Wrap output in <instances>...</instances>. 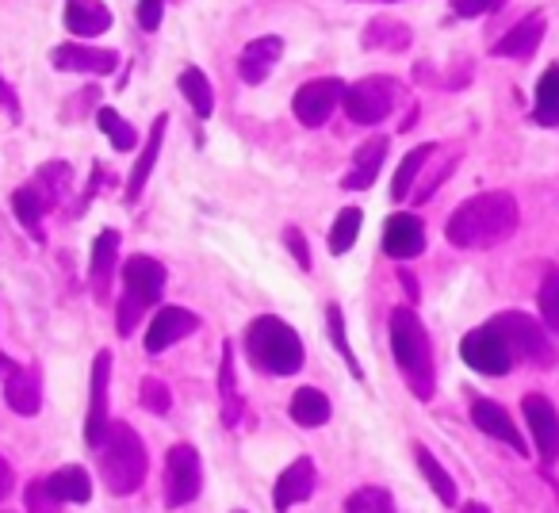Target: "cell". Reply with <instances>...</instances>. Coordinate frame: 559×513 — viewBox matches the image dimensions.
Wrapping results in <instances>:
<instances>
[{"instance_id":"6da1fadb","label":"cell","mask_w":559,"mask_h":513,"mask_svg":"<svg viewBox=\"0 0 559 513\" xmlns=\"http://www.w3.org/2000/svg\"><path fill=\"white\" fill-rule=\"evenodd\" d=\"M518 200L510 192H483L460 203L449 218V241L460 249H490L518 230Z\"/></svg>"},{"instance_id":"7a4b0ae2","label":"cell","mask_w":559,"mask_h":513,"mask_svg":"<svg viewBox=\"0 0 559 513\" xmlns=\"http://www.w3.org/2000/svg\"><path fill=\"white\" fill-rule=\"evenodd\" d=\"M391 353H395L399 372L411 383L414 395L418 398L433 395V353H429L426 326H421L411 307H399L391 314Z\"/></svg>"},{"instance_id":"3957f363","label":"cell","mask_w":559,"mask_h":513,"mask_svg":"<svg viewBox=\"0 0 559 513\" xmlns=\"http://www.w3.org/2000/svg\"><path fill=\"white\" fill-rule=\"evenodd\" d=\"M246 349H249V360H253L261 372L292 375L304 368V342H299V334L284 319H272V314L257 319L253 326L246 330Z\"/></svg>"},{"instance_id":"277c9868","label":"cell","mask_w":559,"mask_h":513,"mask_svg":"<svg viewBox=\"0 0 559 513\" xmlns=\"http://www.w3.org/2000/svg\"><path fill=\"white\" fill-rule=\"evenodd\" d=\"M100 475L111 494H134L146 479V444L127 421H111L100 444Z\"/></svg>"},{"instance_id":"5b68a950","label":"cell","mask_w":559,"mask_h":513,"mask_svg":"<svg viewBox=\"0 0 559 513\" xmlns=\"http://www.w3.org/2000/svg\"><path fill=\"white\" fill-rule=\"evenodd\" d=\"M165 291V265L154 256L139 253L123 265V299H119V334L131 337L146 307H154Z\"/></svg>"},{"instance_id":"8992f818","label":"cell","mask_w":559,"mask_h":513,"mask_svg":"<svg viewBox=\"0 0 559 513\" xmlns=\"http://www.w3.org/2000/svg\"><path fill=\"white\" fill-rule=\"evenodd\" d=\"M399 100V81L391 77H365L357 85L345 88V116L360 127H372V123H383L391 116Z\"/></svg>"},{"instance_id":"52a82bcc","label":"cell","mask_w":559,"mask_h":513,"mask_svg":"<svg viewBox=\"0 0 559 513\" xmlns=\"http://www.w3.org/2000/svg\"><path fill=\"white\" fill-rule=\"evenodd\" d=\"M200 490H203L200 452L192 444H173L169 456H165V505L177 510V505L195 502Z\"/></svg>"},{"instance_id":"ba28073f","label":"cell","mask_w":559,"mask_h":513,"mask_svg":"<svg viewBox=\"0 0 559 513\" xmlns=\"http://www.w3.org/2000/svg\"><path fill=\"white\" fill-rule=\"evenodd\" d=\"M460 357L467 360V368H475V372H483V375H506L513 368V349L506 345V337L498 334L495 326H479V330H472V334L460 342Z\"/></svg>"},{"instance_id":"9c48e42d","label":"cell","mask_w":559,"mask_h":513,"mask_svg":"<svg viewBox=\"0 0 559 513\" xmlns=\"http://www.w3.org/2000/svg\"><path fill=\"white\" fill-rule=\"evenodd\" d=\"M490 326L506 337V345H510L518 360H536V365H548V360H551L548 337L540 334V326H536L528 314L506 311V314H498V319H490Z\"/></svg>"},{"instance_id":"30bf717a","label":"cell","mask_w":559,"mask_h":513,"mask_svg":"<svg viewBox=\"0 0 559 513\" xmlns=\"http://www.w3.org/2000/svg\"><path fill=\"white\" fill-rule=\"evenodd\" d=\"M345 100V85L337 77H322V81H307L304 88L296 93V100H292V108H296V119L307 127H322L330 116H334V108Z\"/></svg>"},{"instance_id":"8fae6325","label":"cell","mask_w":559,"mask_h":513,"mask_svg":"<svg viewBox=\"0 0 559 513\" xmlns=\"http://www.w3.org/2000/svg\"><path fill=\"white\" fill-rule=\"evenodd\" d=\"M108 375H111V353L100 349L93 360V391H88V418H85V444L100 449L108 437Z\"/></svg>"},{"instance_id":"7c38bea8","label":"cell","mask_w":559,"mask_h":513,"mask_svg":"<svg viewBox=\"0 0 559 513\" xmlns=\"http://www.w3.org/2000/svg\"><path fill=\"white\" fill-rule=\"evenodd\" d=\"M525 421H528V433H533V444L540 452L544 464L559 456V414L556 406L548 403L544 395H525Z\"/></svg>"},{"instance_id":"4fadbf2b","label":"cell","mask_w":559,"mask_h":513,"mask_svg":"<svg viewBox=\"0 0 559 513\" xmlns=\"http://www.w3.org/2000/svg\"><path fill=\"white\" fill-rule=\"evenodd\" d=\"M195 330H200V319L192 311H185V307H162L146 330V353H165L180 337L195 334Z\"/></svg>"},{"instance_id":"5bb4252c","label":"cell","mask_w":559,"mask_h":513,"mask_svg":"<svg viewBox=\"0 0 559 513\" xmlns=\"http://www.w3.org/2000/svg\"><path fill=\"white\" fill-rule=\"evenodd\" d=\"M426 249V226L418 215H391L383 226V253L395 261H411Z\"/></svg>"},{"instance_id":"9a60e30c","label":"cell","mask_w":559,"mask_h":513,"mask_svg":"<svg viewBox=\"0 0 559 513\" xmlns=\"http://www.w3.org/2000/svg\"><path fill=\"white\" fill-rule=\"evenodd\" d=\"M50 62H55L58 70H70V73H96V77H108V73H116V70H119L116 50L78 47V43H66V47H55Z\"/></svg>"},{"instance_id":"2e32d148","label":"cell","mask_w":559,"mask_h":513,"mask_svg":"<svg viewBox=\"0 0 559 513\" xmlns=\"http://www.w3.org/2000/svg\"><path fill=\"white\" fill-rule=\"evenodd\" d=\"M311 494H314V464L307 456H299L296 464H292L288 472L276 479V490H272V505H276L280 513H288L292 505L307 502Z\"/></svg>"},{"instance_id":"e0dca14e","label":"cell","mask_w":559,"mask_h":513,"mask_svg":"<svg viewBox=\"0 0 559 513\" xmlns=\"http://www.w3.org/2000/svg\"><path fill=\"white\" fill-rule=\"evenodd\" d=\"M280 55H284V39H276V35H261V39H253L238 58L241 81H246V85H261V81L272 73V65L280 62Z\"/></svg>"},{"instance_id":"ac0fdd59","label":"cell","mask_w":559,"mask_h":513,"mask_svg":"<svg viewBox=\"0 0 559 513\" xmlns=\"http://www.w3.org/2000/svg\"><path fill=\"white\" fill-rule=\"evenodd\" d=\"M4 398H9L12 414L20 418H35L43 410V380L35 368H16L4 383Z\"/></svg>"},{"instance_id":"d6986e66","label":"cell","mask_w":559,"mask_h":513,"mask_svg":"<svg viewBox=\"0 0 559 513\" xmlns=\"http://www.w3.org/2000/svg\"><path fill=\"white\" fill-rule=\"evenodd\" d=\"M472 418H475V426H479L487 437H498V441H506L510 449H518V452H525V449H528L525 437H521V433H518V426L510 421V414H506L498 403H490V398H475Z\"/></svg>"},{"instance_id":"ffe728a7","label":"cell","mask_w":559,"mask_h":513,"mask_svg":"<svg viewBox=\"0 0 559 513\" xmlns=\"http://www.w3.org/2000/svg\"><path fill=\"white\" fill-rule=\"evenodd\" d=\"M544 39V16L540 12H533V16L518 20V24L510 27V32L502 35V39L495 43V55L502 58H528L536 47H540Z\"/></svg>"},{"instance_id":"44dd1931","label":"cell","mask_w":559,"mask_h":513,"mask_svg":"<svg viewBox=\"0 0 559 513\" xmlns=\"http://www.w3.org/2000/svg\"><path fill=\"white\" fill-rule=\"evenodd\" d=\"M165 127H169V116H157V119H154V127H150L146 150L139 154V162H134V169H131V180H127V203H139L142 188H146L150 172H154V162H157V154H162Z\"/></svg>"},{"instance_id":"7402d4cb","label":"cell","mask_w":559,"mask_h":513,"mask_svg":"<svg viewBox=\"0 0 559 513\" xmlns=\"http://www.w3.org/2000/svg\"><path fill=\"white\" fill-rule=\"evenodd\" d=\"M66 27L81 39H96L111 27V12L96 0H73L70 9H66Z\"/></svg>"},{"instance_id":"603a6c76","label":"cell","mask_w":559,"mask_h":513,"mask_svg":"<svg viewBox=\"0 0 559 513\" xmlns=\"http://www.w3.org/2000/svg\"><path fill=\"white\" fill-rule=\"evenodd\" d=\"M383 154H388V139L383 134H376V139H368L365 146L353 154V169L345 172V188H368L376 180V172H380L383 165Z\"/></svg>"},{"instance_id":"cb8c5ba5","label":"cell","mask_w":559,"mask_h":513,"mask_svg":"<svg viewBox=\"0 0 559 513\" xmlns=\"http://www.w3.org/2000/svg\"><path fill=\"white\" fill-rule=\"evenodd\" d=\"M288 414H292V421H299V426H307V429L326 426L330 421V398L322 395L319 387H299L296 395H292Z\"/></svg>"},{"instance_id":"d4e9b609","label":"cell","mask_w":559,"mask_h":513,"mask_svg":"<svg viewBox=\"0 0 559 513\" xmlns=\"http://www.w3.org/2000/svg\"><path fill=\"white\" fill-rule=\"evenodd\" d=\"M536 123L540 127H559V65H548L536 81Z\"/></svg>"},{"instance_id":"484cf974","label":"cell","mask_w":559,"mask_h":513,"mask_svg":"<svg viewBox=\"0 0 559 513\" xmlns=\"http://www.w3.org/2000/svg\"><path fill=\"white\" fill-rule=\"evenodd\" d=\"M180 93H185V100L192 104V111L200 119H207L211 111H215V93H211V81L203 70H195V65H188L185 73H180Z\"/></svg>"},{"instance_id":"4316f807","label":"cell","mask_w":559,"mask_h":513,"mask_svg":"<svg viewBox=\"0 0 559 513\" xmlns=\"http://www.w3.org/2000/svg\"><path fill=\"white\" fill-rule=\"evenodd\" d=\"M47 482L62 502H88V498H93V479H88L85 467H62V472H55Z\"/></svg>"},{"instance_id":"83f0119b","label":"cell","mask_w":559,"mask_h":513,"mask_svg":"<svg viewBox=\"0 0 559 513\" xmlns=\"http://www.w3.org/2000/svg\"><path fill=\"white\" fill-rule=\"evenodd\" d=\"M414 456H418V467L421 475L429 479V487L437 490V498H441L444 505H456V482H452V475L444 472L441 464H437V456L426 449V444H414Z\"/></svg>"},{"instance_id":"f1b7e54d","label":"cell","mask_w":559,"mask_h":513,"mask_svg":"<svg viewBox=\"0 0 559 513\" xmlns=\"http://www.w3.org/2000/svg\"><path fill=\"white\" fill-rule=\"evenodd\" d=\"M12 207H16V218L24 230H32L35 238H43V211H47V200L35 184H24L16 195H12Z\"/></svg>"},{"instance_id":"f546056e","label":"cell","mask_w":559,"mask_h":513,"mask_svg":"<svg viewBox=\"0 0 559 513\" xmlns=\"http://www.w3.org/2000/svg\"><path fill=\"white\" fill-rule=\"evenodd\" d=\"M218 391H223V421H226V426H238V418H241V395H238V383H234V345H223Z\"/></svg>"},{"instance_id":"4dcf8cb0","label":"cell","mask_w":559,"mask_h":513,"mask_svg":"<svg viewBox=\"0 0 559 513\" xmlns=\"http://www.w3.org/2000/svg\"><path fill=\"white\" fill-rule=\"evenodd\" d=\"M365 47L376 50H406L411 47V27L399 20H372L365 32Z\"/></svg>"},{"instance_id":"1f68e13d","label":"cell","mask_w":559,"mask_h":513,"mask_svg":"<svg viewBox=\"0 0 559 513\" xmlns=\"http://www.w3.org/2000/svg\"><path fill=\"white\" fill-rule=\"evenodd\" d=\"M116 253H119V234L104 230L100 238H96V246H93V284H96V291H104V284H108L111 269H116Z\"/></svg>"},{"instance_id":"d6a6232c","label":"cell","mask_w":559,"mask_h":513,"mask_svg":"<svg viewBox=\"0 0 559 513\" xmlns=\"http://www.w3.org/2000/svg\"><path fill=\"white\" fill-rule=\"evenodd\" d=\"M429 154H433V146H418L406 154V162L399 165V172H395V184H391V200H406V195L414 192V180H418L421 165L429 162Z\"/></svg>"},{"instance_id":"836d02e7","label":"cell","mask_w":559,"mask_h":513,"mask_svg":"<svg viewBox=\"0 0 559 513\" xmlns=\"http://www.w3.org/2000/svg\"><path fill=\"white\" fill-rule=\"evenodd\" d=\"M357 234H360V211L345 207L342 215H337V223L330 226V253L334 256L349 253V249L357 246Z\"/></svg>"},{"instance_id":"e575fe53","label":"cell","mask_w":559,"mask_h":513,"mask_svg":"<svg viewBox=\"0 0 559 513\" xmlns=\"http://www.w3.org/2000/svg\"><path fill=\"white\" fill-rule=\"evenodd\" d=\"M345 513H395V498H391V490H383V487H360L349 494Z\"/></svg>"},{"instance_id":"d590c367","label":"cell","mask_w":559,"mask_h":513,"mask_svg":"<svg viewBox=\"0 0 559 513\" xmlns=\"http://www.w3.org/2000/svg\"><path fill=\"white\" fill-rule=\"evenodd\" d=\"M96 119H100V131L116 142V150H134V146H139V134H134V127L127 123L119 111L100 108V116H96Z\"/></svg>"},{"instance_id":"8d00e7d4","label":"cell","mask_w":559,"mask_h":513,"mask_svg":"<svg viewBox=\"0 0 559 513\" xmlns=\"http://www.w3.org/2000/svg\"><path fill=\"white\" fill-rule=\"evenodd\" d=\"M326 322H330V337H334V349L342 353V357H345V365H349V372L360 380V375H365V372H360V360L353 357V349H349V337H345V319H342V307H337V303H330V307H326Z\"/></svg>"},{"instance_id":"74e56055","label":"cell","mask_w":559,"mask_h":513,"mask_svg":"<svg viewBox=\"0 0 559 513\" xmlns=\"http://www.w3.org/2000/svg\"><path fill=\"white\" fill-rule=\"evenodd\" d=\"M540 314L551 334H559V273H548L540 284Z\"/></svg>"},{"instance_id":"f35d334b","label":"cell","mask_w":559,"mask_h":513,"mask_svg":"<svg viewBox=\"0 0 559 513\" xmlns=\"http://www.w3.org/2000/svg\"><path fill=\"white\" fill-rule=\"evenodd\" d=\"M24 498H27V513H58V505H62V498L50 490L47 479L32 482V487L24 490Z\"/></svg>"},{"instance_id":"ab89813d","label":"cell","mask_w":559,"mask_h":513,"mask_svg":"<svg viewBox=\"0 0 559 513\" xmlns=\"http://www.w3.org/2000/svg\"><path fill=\"white\" fill-rule=\"evenodd\" d=\"M139 395H142V406H146V410L169 414V387H165L162 380L146 375V380H142V387H139Z\"/></svg>"},{"instance_id":"60d3db41","label":"cell","mask_w":559,"mask_h":513,"mask_svg":"<svg viewBox=\"0 0 559 513\" xmlns=\"http://www.w3.org/2000/svg\"><path fill=\"white\" fill-rule=\"evenodd\" d=\"M39 180H47V192L55 195V200H62L66 188H70V165L66 162H50L39 169Z\"/></svg>"},{"instance_id":"b9f144b4","label":"cell","mask_w":559,"mask_h":513,"mask_svg":"<svg viewBox=\"0 0 559 513\" xmlns=\"http://www.w3.org/2000/svg\"><path fill=\"white\" fill-rule=\"evenodd\" d=\"M162 12H165V0H139L134 4V16H139L142 32H157L162 27Z\"/></svg>"},{"instance_id":"7bdbcfd3","label":"cell","mask_w":559,"mask_h":513,"mask_svg":"<svg viewBox=\"0 0 559 513\" xmlns=\"http://www.w3.org/2000/svg\"><path fill=\"white\" fill-rule=\"evenodd\" d=\"M284 241H288V249H292V256L299 261V269H311V253H307V238L296 230V226H288L284 230Z\"/></svg>"},{"instance_id":"ee69618b","label":"cell","mask_w":559,"mask_h":513,"mask_svg":"<svg viewBox=\"0 0 559 513\" xmlns=\"http://www.w3.org/2000/svg\"><path fill=\"white\" fill-rule=\"evenodd\" d=\"M495 4L498 0H452V12L464 20H475V16H483V12L495 9Z\"/></svg>"},{"instance_id":"f6af8a7d","label":"cell","mask_w":559,"mask_h":513,"mask_svg":"<svg viewBox=\"0 0 559 513\" xmlns=\"http://www.w3.org/2000/svg\"><path fill=\"white\" fill-rule=\"evenodd\" d=\"M12 487H16V475H12V467H9V460L0 456V502L12 494Z\"/></svg>"},{"instance_id":"bcb514c9","label":"cell","mask_w":559,"mask_h":513,"mask_svg":"<svg viewBox=\"0 0 559 513\" xmlns=\"http://www.w3.org/2000/svg\"><path fill=\"white\" fill-rule=\"evenodd\" d=\"M0 104H4L9 111H16V96H12V88L4 85V81H0Z\"/></svg>"},{"instance_id":"7dc6e473","label":"cell","mask_w":559,"mask_h":513,"mask_svg":"<svg viewBox=\"0 0 559 513\" xmlns=\"http://www.w3.org/2000/svg\"><path fill=\"white\" fill-rule=\"evenodd\" d=\"M16 368H20V365H12V360L4 357V353H0V375H12V372H16Z\"/></svg>"},{"instance_id":"c3c4849f","label":"cell","mask_w":559,"mask_h":513,"mask_svg":"<svg viewBox=\"0 0 559 513\" xmlns=\"http://www.w3.org/2000/svg\"><path fill=\"white\" fill-rule=\"evenodd\" d=\"M460 513H490V510H487V505H483V502H467Z\"/></svg>"},{"instance_id":"681fc988","label":"cell","mask_w":559,"mask_h":513,"mask_svg":"<svg viewBox=\"0 0 559 513\" xmlns=\"http://www.w3.org/2000/svg\"><path fill=\"white\" fill-rule=\"evenodd\" d=\"M403 288L411 291V296H418V288H414V281H411V273H403Z\"/></svg>"},{"instance_id":"f907efd6","label":"cell","mask_w":559,"mask_h":513,"mask_svg":"<svg viewBox=\"0 0 559 513\" xmlns=\"http://www.w3.org/2000/svg\"><path fill=\"white\" fill-rule=\"evenodd\" d=\"M234 513H246V510H234Z\"/></svg>"}]
</instances>
